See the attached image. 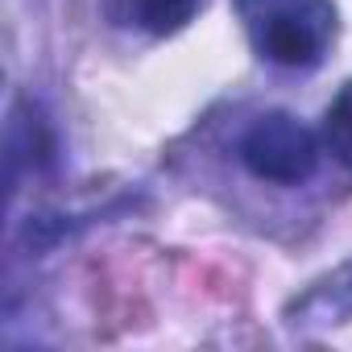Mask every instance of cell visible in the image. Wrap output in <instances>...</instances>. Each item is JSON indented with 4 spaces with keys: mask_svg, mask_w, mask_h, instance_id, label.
I'll return each instance as SVG.
<instances>
[{
    "mask_svg": "<svg viewBox=\"0 0 352 352\" xmlns=\"http://www.w3.org/2000/svg\"><path fill=\"white\" fill-rule=\"evenodd\" d=\"M253 50L278 67H315L336 38L331 0H236Z\"/></svg>",
    "mask_w": 352,
    "mask_h": 352,
    "instance_id": "obj_1",
    "label": "cell"
},
{
    "mask_svg": "<svg viewBox=\"0 0 352 352\" xmlns=\"http://www.w3.org/2000/svg\"><path fill=\"white\" fill-rule=\"evenodd\" d=\"M241 162L253 179L278 183V187H298L307 183L319 166V141L307 124H298L286 112L261 116L245 141H241Z\"/></svg>",
    "mask_w": 352,
    "mask_h": 352,
    "instance_id": "obj_2",
    "label": "cell"
},
{
    "mask_svg": "<svg viewBox=\"0 0 352 352\" xmlns=\"http://www.w3.org/2000/svg\"><path fill=\"white\" fill-rule=\"evenodd\" d=\"M352 319V257L344 265H336L331 274H323L319 282H311L307 294H298L286 311L290 327H340Z\"/></svg>",
    "mask_w": 352,
    "mask_h": 352,
    "instance_id": "obj_3",
    "label": "cell"
},
{
    "mask_svg": "<svg viewBox=\"0 0 352 352\" xmlns=\"http://www.w3.org/2000/svg\"><path fill=\"white\" fill-rule=\"evenodd\" d=\"M54 157V133L46 124V116L38 108H17L13 124H9V166L17 170V162L30 166H46Z\"/></svg>",
    "mask_w": 352,
    "mask_h": 352,
    "instance_id": "obj_4",
    "label": "cell"
},
{
    "mask_svg": "<svg viewBox=\"0 0 352 352\" xmlns=\"http://www.w3.org/2000/svg\"><path fill=\"white\" fill-rule=\"evenodd\" d=\"M323 141H327V153L352 170V83H344L336 91V100L327 104L323 112Z\"/></svg>",
    "mask_w": 352,
    "mask_h": 352,
    "instance_id": "obj_5",
    "label": "cell"
},
{
    "mask_svg": "<svg viewBox=\"0 0 352 352\" xmlns=\"http://www.w3.org/2000/svg\"><path fill=\"white\" fill-rule=\"evenodd\" d=\"M199 5L204 0H133V13L149 34H174L199 13Z\"/></svg>",
    "mask_w": 352,
    "mask_h": 352,
    "instance_id": "obj_6",
    "label": "cell"
}]
</instances>
